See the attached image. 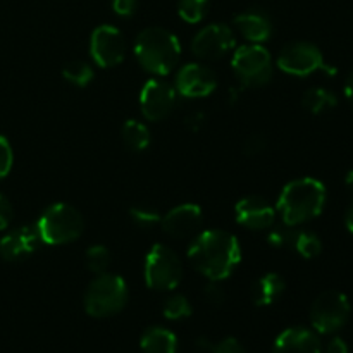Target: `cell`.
I'll return each mask as SVG.
<instances>
[{
	"instance_id": "4316f807",
	"label": "cell",
	"mask_w": 353,
	"mask_h": 353,
	"mask_svg": "<svg viewBox=\"0 0 353 353\" xmlns=\"http://www.w3.org/2000/svg\"><path fill=\"white\" fill-rule=\"evenodd\" d=\"M162 312H164L165 319H171V321L185 319V317L192 316V303L186 300V296L172 295L165 300L164 307H162Z\"/></svg>"
},
{
	"instance_id": "f1b7e54d",
	"label": "cell",
	"mask_w": 353,
	"mask_h": 353,
	"mask_svg": "<svg viewBox=\"0 0 353 353\" xmlns=\"http://www.w3.org/2000/svg\"><path fill=\"white\" fill-rule=\"evenodd\" d=\"M293 238H295V231L288 224H281V226H274L272 224L269 228L268 233V243L274 248H285L292 247Z\"/></svg>"
},
{
	"instance_id": "e0dca14e",
	"label": "cell",
	"mask_w": 353,
	"mask_h": 353,
	"mask_svg": "<svg viewBox=\"0 0 353 353\" xmlns=\"http://www.w3.org/2000/svg\"><path fill=\"white\" fill-rule=\"evenodd\" d=\"M272 353H323L321 341L314 331L305 327H290L274 341Z\"/></svg>"
},
{
	"instance_id": "9c48e42d",
	"label": "cell",
	"mask_w": 353,
	"mask_h": 353,
	"mask_svg": "<svg viewBox=\"0 0 353 353\" xmlns=\"http://www.w3.org/2000/svg\"><path fill=\"white\" fill-rule=\"evenodd\" d=\"M278 65L281 71L293 76H309L316 71L336 74V69L327 65L319 48L309 41H293L286 45L279 54Z\"/></svg>"
},
{
	"instance_id": "5bb4252c",
	"label": "cell",
	"mask_w": 353,
	"mask_h": 353,
	"mask_svg": "<svg viewBox=\"0 0 353 353\" xmlns=\"http://www.w3.org/2000/svg\"><path fill=\"white\" fill-rule=\"evenodd\" d=\"M217 78L202 64H186L176 74V90L188 99H202L216 90Z\"/></svg>"
},
{
	"instance_id": "484cf974",
	"label": "cell",
	"mask_w": 353,
	"mask_h": 353,
	"mask_svg": "<svg viewBox=\"0 0 353 353\" xmlns=\"http://www.w3.org/2000/svg\"><path fill=\"white\" fill-rule=\"evenodd\" d=\"M209 9V0H179L178 12L186 23H200Z\"/></svg>"
},
{
	"instance_id": "74e56055",
	"label": "cell",
	"mask_w": 353,
	"mask_h": 353,
	"mask_svg": "<svg viewBox=\"0 0 353 353\" xmlns=\"http://www.w3.org/2000/svg\"><path fill=\"white\" fill-rule=\"evenodd\" d=\"M345 97H347V100L350 102V105L353 107V71H352V74L348 76L347 85H345Z\"/></svg>"
},
{
	"instance_id": "5b68a950",
	"label": "cell",
	"mask_w": 353,
	"mask_h": 353,
	"mask_svg": "<svg viewBox=\"0 0 353 353\" xmlns=\"http://www.w3.org/2000/svg\"><path fill=\"white\" fill-rule=\"evenodd\" d=\"M85 310L92 317H109L128 303V285L121 276L97 274L85 292Z\"/></svg>"
},
{
	"instance_id": "8fae6325",
	"label": "cell",
	"mask_w": 353,
	"mask_h": 353,
	"mask_svg": "<svg viewBox=\"0 0 353 353\" xmlns=\"http://www.w3.org/2000/svg\"><path fill=\"white\" fill-rule=\"evenodd\" d=\"M176 105V90L162 79L145 83L140 93V109L145 119L161 121L172 112Z\"/></svg>"
},
{
	"instance_id": "ac0fdd59",
	"label": "cell",
	"mask_w": 353,
	"mask_h": 353,
	"mask_svg": "<svg viewBox=\"0 0 353 353\" xmlns=\"http://www.w3.org/2000/svg\"><path fill=\"white\" fill-rule=\"evenodd\" d=\"M234 24L240 33L252 43H262L272 34V23L268 14L261 9H248L234 17Z\"/></svg>"
},
{
	"instance_id": "ba28073f",
	"label": "cell",
	"mask_w": 353,
	"mask_h": 353,
	"mask_svg": "<svg viewBox=\"0 0 353 353\" xmlns=\"http://www.w3.org/2000/svg\"><path fill=\"white\" fill-rule=\"evenodd\" d=\"M350 317V302L347 296L336 290L321 293L310 309V323L317 333L331 334L347 324Z\"/></svg>"
},
{
	"instance_id": "7c38bea8",
	"label": "cell",
	"mask_w": 353,
	"mask_h": 353,
	"mask_svg": "<svg viewBox=\"0 0 353 353\" xmlns=\"http://www.w3.org/2000/svg\"><path fill=\"white\" fill-rule=\"evenodd\" d=\"M234 47V34L228 24H209L196 33L192 41V52L200 59L223 57Z\"/></svg>"
},
{
	"instance_id": "836d02e7",
	"label": "cell",
	"mask_w": 353,
	"mask_h": 353,
	"mask_svg": "<svg viewBox=\"0 0 353 353\" xmlns=\"http://www.w3.org/2000/svg\"><path fill=\"white\" fill-rule=\"evenodd\" d=\"M12 205H10V202L7 200V196H3L2 193H0V230H6V228L9 226L10 221H12Z\"/></svg>"
},
{
	"instance_id": "6da1fadb",
	"label": "cell",
	"mask_w": 353,
	"mask_h": 353,
	"mask_svg": "<svg viewBox=\"0 0 353 353\" xmlns=\"http://www.w3.org/2000/svg\"><path fill=\"white\" fill-rule=\"evenodd\" d=\"M188 259L193 268L210 281H223L240 264V243L236 236L226 231H203L190 245Z\"/></svg>"
},
{
	"instance_id": "52a82bcc",
	"label": "cell",
	"mask_w": 353,
	"mask_h": 353,
	"mask_svg": "<svg viewBox=\"0 0 353 353\" xmlns=\"http://www.w3.org/2000/svg\"><path fill=\"white\" fill-rule=\"evenodd\" d=\"M231 65H233L236 78L247 88L264 86L272 76L271 54L259 43L238 48L233 55Z\"/></svg>"
},
{
	"instance_id": "30bf717a",
	"label": "cell",
	"mask_w": 353,
	"mask_h": 353,
	"mask_svg": "<svg viewBox=\"0 0 353 353\" xmlns=\"http://www.w3.org/2000/svg\"><path fill=\"white\" fill-rule=\"evenodd\" d=\"M90 52L93 61L102 68H112L124 59L126 41L123 33L110 24H102L92 33Z\"/></svg>"
},
{
	"instance_id": "ab89813d",
	"label": "cell",
	"mask_w": 353,
	"mask_h": 353,
	"mask_svg": "<svg viewBox=\"0 0 353 353\" xmlns=\"http://www.w3.org/2000/svg\"><path fill=\"white\" fill-rule=\"evenodd\" d=\"M345 224H347L348 231H350V233L353 234V203H352L350 209H348L347 217H345Z\"/></svg>"
},
{
	"instance_id": "d4e9b609",
	"label": "cell",
	"mask_w": 353,
	"mask_h": 353,
	"mask_svg": "<svg viewBox=\"0 0 353 353\" xmlns=\"http://www.w3.org/2000/svg\"><path fill=\"white\" fill-rule=\"evenodd\" d=\"M85 262L93 274H103L110 265V252L103 245H93L86 250Z\"/></svg>"
},
{
	"instance_id": "83f0119b",
	"label": "cell",
	"mask_w": 353,
	"mask_h": 353,
	"mask_svg": "<svg viewBox=\"0 0 353 353\" xmlns=\"http://www.w3.org/2000/svg\"><path fill=\"white\" fill-rule=\"evenodd\" d=\"M130 216L134 224L140 228H152L157 223H161V214L157 209L150 205H134L130 209Z\"/></svg>"
},
{
	"instance_id": "8d00e7d4",
	"label": "cell",
	"mask_w": 353,
	"mask_h": 353,
	"mask_svg": "<svg viewBox=\"0 0 353 353\" xmlns=\"http://www.w3.org/2000/svg\"><path fill=\"white\" fill-rule=\"evenodd\" d=\"M326 353H348V347L341 338H333L327 345Z\"/></svg>"
},
{
	"instance_id": "cb8c5ba5",
	"label": "cell",
	"mask_w": 353,
	"mask_h": 353,
	"mask_svg": "<svg viewBox=\"0 0 353 353\" xmlns=\"http://www.w3.org/2000/svg\"><path fill=\"white\" fill-rule=\"evenodd\" d=\"M62 76H64L65 81H69L71 85L83 88V86H86L88 83H92L93 69L92 65L86 64V62L72 61L64 65V69H62Z\"/></svg>"
},
{
	"instance_id": "8992f818",
	"label": "cell",
	"mask_w": 353,
	"mask_h": 353,
	"mask_svg": "<svg viewBox=\"0 0 353 353\" xmlns=\"http://www.w3.org/2000/svg\"><path fill=\"white\" fill-rule=\"evenodd\" d=\"M183 279V264L178 254L165 245H154L145 261V281L157 292L174 290Z\"/></svg>"
},
{
	"instance_id": "f546056e",
	"label": "cell",
	"mask_w": 353,
	"mask_h": 353,
	"mask_svg": "<svg viewBox=\"0 0 353 353\" xmlns=\"http://www.w3.org/2000/svg\"><path fill=\"white\" fill-rule=\"evenodd\" d=\"M12 147H10V143L7 141V138L0 134V179H3L10 172V169H12Z\"/></svg>"
},
{
	"instance_id": "4fadbf2b",
	"label": "cell",
	"mask_w": 353,
	"mask_h": 353,
	"mask_svg": "<svg viewBox=\"0 0 353 353\" xmlns=\"http://www.w3.org/2000/svg\"><path fill=\"white\" fill-rule=\"evenodd\" d=\"M162 230L172 238L186 240L195 234H199L200 228L203 224L202 209L195 203H183L169 210L161 219Z\"/></svg>"
},
{
	"instance_id": "7402d4cb",
	"label": "cell",
	"mask_w": 353,
	"mask_h": 353,
	"mask_svg": "<svg viewBox=\"0 0 353 353\" xmlns=\"http://www.w3.org/2000/svg\"><path fill=\"white\" fill-rule=\"evenodd\" d=\"M123 141L133 152H141L150 145V131L140 121L130 119L123 126Z\"/></svg>"
},
{
	"instance_id": "1f68e13d",
	"label": "cell",
	"mask_w": 353,
	"mask_h": 353,
	"mask_svg": "<svg viewBox=\"0 0 353 353\" xmlns=\"http://www.w3.org/2000/svg\"><path fill=\"white\" fill-rule=\"evenodd\" d=\"M203 295H205L207 302L212 303V305H221V303L226 300V292L223 290V286L219 285V281H212L205 286L203 290Z\"/></svg>"
},
{
	"instance_id": "e575fe53",
	"label": "cell",
	"mask_w": 353,
	"mask_h": 353,
	"mask_svg": "<svg viewBox=\"0 0 353 353\" xmlns=\"http://www.w3.org/2000/svg\"><path fill=\"white\" fill-rule=\"evenodd\" d=\"M137 6L138 0H112V7L116 10V14L124 17L131 16L137 10Z\"/></svg>"
},
{
	"instance_id": "4dcf8cb0",
	"label": "cell",
	"mask_w": 353,
	"mask_h": 353,
	"mask_svg": "<svg viewBox=\"0 0 353 353\" xmlns=\"http://www.w3.org/2000/svg\"><path fill=\"white\" fill-rule=\"evenodd\" d=\"M265 147H268V140H265L264 134L254 133V134H250V137L245 138V141H243V154H247V155H250V157H254V155L262 154V152L265 150Z\"/></svg>"
},
{
	"instance_id": "3957f363",
	"label": "cell",
	"mask_w": 353,
	"mask_h": 353,
	"mask_svg": "<svg viewBox=\"0 0 353 353\" xmlns=\"http://www.w3.org/2000/svg\"><path fill=\"white\" fill-rule=\"evenodd\" d=\"M181 45L176 34L165 28L152 26L141 31L134 43V55L145 71L165 76L176 68Z\"/></svg>"
},
{
	"instance_id": "2e32d148",
	"label": "cell",
	"mask_w": 353,
	"mask_h": 353,
	"mask_svg": "<svg viewBox=\"0 0 353 353\" xmlns=\"http://www.w3.org/2000/svg\"><path fill=\"white\" fill-rule=\"evenodd\" d=\"M41 241L37 226H23L7 233L0 240V255L3 261H21L23 257L37 250Z\"/></svg>"
},
{
	"instance_id": "d6986e66",
	"label": "cell",
	"mask_w": 353,
	"mask_h": 353,
	"mask_svg": "<svg viewBox=\"0 0 353 353\" xmlns=\"http://www.w3.org/2000/svg\"><path fill=\"white\" fill-rule=\"evenodd\" d=\"M285 288V279L276 274V272H269V274H264L254 283V286H252V300L259 307L272 305L276 300H279Z\"/></svg>"
},
{
	"instance_id": "7a4b0ae2",
	"label": "cell",
	"mask_w": 353,
	"mask_h": 353,
	"mask_svg": "<svg viewBox=\"0 0 353 353\" xmlns=\"http://www.w3.org/2000/svg\"><path fill=\"white\" fill-rule=\"evenodd\" d=\"M326 203V188L319 179L302 178L288 183L278 199V210L288 226L307 223L319 216Z\"/></svg>"
},
{
	"instance_id": "603a6c76",
	"label": "cell",
	"mask_w": 353,
	"mask_h": 353,
	"mask_svg": "<svg viewBox=\"0 0 353 353\" xmlns=\"http://www.w3.org/2000/svg\"><path fill=\"white\" fill-rule=\"evenodd\" d=\"M293 248L305 259H316L323 252V241L312 231H295Z\"/></svg>"
},
{
	"instance_id": "9a60e30c",
	"label": "cell",
	"mask_w": 353,
	"mask_h": 353,
	"mask_svg": "<svg viewBox=\"0 0 353 353\" xmlns=\"http://www.w3.org/2000/svg\"><path fill=\"white\" fill-rule=\"evenodd\" d=\"M236 221L248 230H269L274 224L276 210L262 196H245L234 207Z\"/></svg>"
},
{
	"instance_id": "f35d334b",
	"label": "cell",
	"mask_w": 353,
	"mask_h": 353,
	"mask_svg": "<svg viewBox=\"0 0 353 353\" xmlns=\"http://www.w3.org/2000/svg\"><path fill=\"white\" fill-rule=\"evenodd\" d=\"M196 348H199L200 352H212L214 345L210 343L207 338H199V340H196Z\"/></svg>"
},
{
	"instance_id": "277c9868",
	"label": "cell",
	"mask_w": 353,
	"mask_h": 353,
	"mask_svg": "<svg viewBox=\"0 0 353 353\" xmlns=\"http://www.w3.org/2000/svg\"><path fill=\"white\" fill-rule=\"evenodd\" d=\"M34 226L40 233L41 243L64 245L81 236L85 221L78 209L69 203L59 202L48 207Z\"/></svg>"
},
{
	"instance_id": "d590c367",
	"label": "cell",
	"mask_w": 353,
	"mask_h": 353,
	"mask_svg": "<svg viewBox=\"0 0 353 353\" xmlns=\"http://www.w3.org/2000/svg\"><path fill=\"white\" fill-rule=\"evenodd\" d=\"M185 121H186V126H188L190 130L199 131L200 128L203 126V123H205V116H203L202 112H193L190 114Z\"/></svg>"
},
{
	"instance_id": "60d3db41",
	"label": "cell",
	"mask_w": 353,
	"mask_h": 353,
	"mask_svg": "<svg viewBox=\"0 0 353 353\" xmlns=\"http://www.w3.org/2000/svg\"><path fill=\"white\" fill-rule=\"evenodd\" d=\"M345 185H347V188L353 193V169L352 171H348L347 176H345Z\"/></svg>"
},
{
	"instance_id": "ffe728a7",
	"label": "cell",
	"mask_w": 353,
	"mask_h": 353,
	"mask_svg": "<svg viewBox=\"0 0 353 353\" xmlns=\"http://www.w3.org/2000/svg\"><path fill=\"white\" fill-rule=\"evenodd\" d=\"M141 350L143 353H176L178 340L174 334L165 327H148L141 336Z\"/></svg>"
},
{
	"instance_id": "d6a6232c",
	"label": "cell",
	"mask_w": 353,
	"mask_h": 353,
	"mask_svg": "<svg viewBox=\"0 0 353 353\" xmlns=\"http://www.w3.org/2000/svg\"><path fill=\"white\" fill-rule=\"evenodd\" d=\"M212 353H247V350L236 338H224L223 341L214 345Z\"/></svg>"
},
{
	"instance_id": "44dd1931",
	"label": "cell",
	"mask_w": 353,
	"mask_h": 353,
	"mask_svg": "<svg viewBox=\"0 0 353 353\" xmlns=\"http://www.w3.org/2000/svg\"><path fill=\"white\" fill-rule=\"evenodd\" d=\"M338 99L333 92L326 88H310L303 93L302 105L303 109L312 114H323L336 107Z\"/></svg>"
}]
</instances>
